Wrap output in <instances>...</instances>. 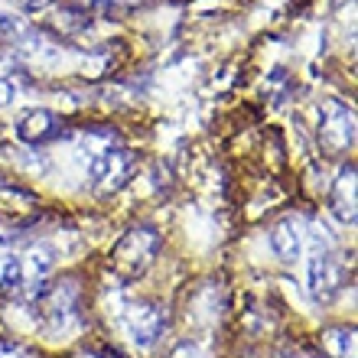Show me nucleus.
I'll list each match as a JSON object with an SVG mask.
<instances>
[{"label": "nucleus", "instance_id": "obj_5", "mask_svg": "<svg viewBox=\"0 0 358 358\" xmlns=\"http://www.w3.org/2000/svg\"><path fill=\"white\" fill-rule=\"evenodd\" d=\"M59 127H62V121L56 114L46 111V108H36V111H27L17 121V137L27 143H46L59 137Z\"/></svg>", "mask_w": 358, "mask_h": 358}, {"label": "nucleus", "instance_id": "obj_6", "mask_svg": "<svg viewBox=\"0 0 358 358\" xmlns=\"http://www.w3.org/2000/svg\"><path fill=\"white\" fill-rule=\"evenodd\" d=\"M271 248L280 261H296L303 251V238L296 231V225L293 222H277L271 231Z\"/></svg>", "mask_w": 358, "mask_h": 358}, {"label": "nucleus", "instance_id": "obj_1", "mask_svg": "<svg viewBox=\"0 0 358 358\" xmlns=\"http://www.w3.org/2000/svg\"><path fill=\"white\" fill-rule=\"evenodd\" d=\"M134 163H137V157H134V150H127V147H101V150L92 153V160H88V173H92L94 186L101 189H114L121 186L124 179L134 173Z\"/></svg>", "mask_w": 358, "mask_h": 358}, {"label": "nucleus", "instance_id": "obj_3", "mask_svg": "<svg viewBox=\"0 0 358 358\" xmlns=\"http://www.w3.org/2000/svg\"><path fill=\"white\" fill-rule=\"evenodd\" d=\"M342 290V264L329 251H316L310 261V293L316 303L332 300Z\"/></svg>", "mask_w": 358, "mask_h": 358}, {"label": "nucleus", "instance_id": "obj_7", "mask_svg": "<svg viewBox=\"0 0 358 358\" xmlns=\"http://www.w3.org/2000/svg\"><path fill=\"white\" fill-rule=\"evenodd\" d=\"M20 267H23V277H27V287H29V283H39L52 267H56V255H52L49 245H36L20 257Z\"/></svg>", "mask_w": 358, "mask_h": 358}, {"label": "nucleus", "instance_id": "obj_9", "mask_svg": "<svg viewBox=\"0 0 358 358\" xmlns=\"http://www.w3.org/2000/svg\"><path fill=\"white\" fill-rule=\"evenodd\" d=\"M13 101H17V85L10 78H0V108H7Z\"/></svg>", "mask_w": 358, "mask_h": 358}, {"label": "nucleus", "instance_id": "obj_4", "mask_svg": "<svg viewBox=\"0 0 358 358\" xmlns=\"http://www.w3.org/2000/svg\"><path fill=\"white\" fill-rule=\"evenodd\" d=\"M163 310L160 306H150V303H141V306H134L131 316H127V332H131V339L141 345V349H150L157 345V339L163 336Z\"/></svg>", "mask_w": 358, "mask_h": 358}, {"label": "nucleus", "instance_id": "obj_2", "mask_svg": "<svg viewBox=\"0 0 358 358\" xmlns=\"http://www.w3.org/2000/svg\"><path fill=\"white\" fill-rule=\"evenodd\" d=\"M157 248H160V238L153 235L150 228H134L131 235L117 245L114 261H117V267H124L127 273H137V271H143V267L153 261Z\"/></svg>", "mask_w": 358, "mask_h": 358}, {"label": "nucleus", "instance_id": "obj_8", "mask_svg": "<svg viewBox=\"0 0 358 358\" xmlns=\"http://www.w3.org/2000/svg\"><path fill=\"white\" fill-rule=\"evenodd\" d=\"M326 349H329L332 358H352V349H355V339H352V329H329L322 336Z\"/></svg>", "mask_w": 358, "mask_h": 358}]
</instances>
